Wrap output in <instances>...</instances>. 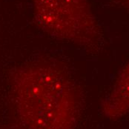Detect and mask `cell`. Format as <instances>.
<instances>
[{"label":"cell","instance_id":"obj_1","mask_svg":"<svg viewBox=\"0 0 129 129\" xmlns=\"http://www.w3.org/2000/svg\"><path fill=\"white\" fill-rule=\"evenodd\" d=\"M11 84L27 129H75L79 95L62 65L46 59L22 64L13 71Z\"/></svg>","mask_w":129,"mask_h":129},{"label":"cell","instance_id":"obj_2","mask_svg":"<svg viewBox=\"0 0 129 129\" xmlns=\"http://www.w3.org/2000/svg\"><path fill=\"white\" fill-rule=\"evenodd\" d=\"M40 25L53 36L88 44L95 36V22L87 0H34Z\"/></svg>","mask_w":129,"mask_h":129},{"label":"cell","instance_id":"obj_3","mask_svg":"<svg viewBox=\"0 0 129 129\" xmlns=\"http://www.w3.org/2000/svg\"><path fill=\"white\" fill-rule=\"evenodd\" d=\"M103 110L109 118L119 117L129 111V62L119 74L103 105Z\"/></svg>","mask_w":129,"mask_h":129},{"label":"cell","instance_id":"obj_4","mask_svg":"<svg viewBox=\"0 0 129 129\" xmlns=\"http://www.w3.org/2000/svg\"><path fill=\"white\" fill-rule=\"evenodd\" d=\"M123 1H124L125 5L126 6V8L129 10V0H123Z\"/></svg>","mask_w":129,"mask_h":129}]
</instances>
